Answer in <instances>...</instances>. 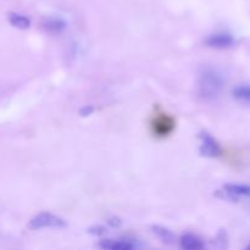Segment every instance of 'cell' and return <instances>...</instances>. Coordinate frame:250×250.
Segmentation results:
<instances>
[{
  "instance_id": "2",
  "label": "cell",
  "mask_w": 250,
  "mask_h": 250,
  "mask_svg": "<svg viewBox=\"0 0 250 250\" xmlns=\"http://www.w3.org/2000/svg\"><path fill=\"white\" fill-rule=\"evenodd\" d=\"M150 128L154 136L158 138H165L175 131V117L165 111H156L150 121Z\"/></svg>"
},
{
  "instance_id": "8",
  "label": "cell",
  "mask_w": 250,
  "mask_h": 250,
  "mask_svg": "<svg viewBox=\"0 0 250 250\" xmlns=\"http://www.w3.org/2000/svg\"><path fill=\"white\" fill-rule=\"evenodd\" d=\"M181 248L186 250H199L204 248V243L198 238L194 234L187 233L185 236H182L180 241Z\"/></svg>"
},
{
  "instance_id": "13",
  "label": "cell",
  "mask_w": 250,
  "mask_h": 250,
  "mask_svg": "<svg viewBox=\"0 0 250 250\" xmlns=\"http://www.w3.org/2000/svg\"><path fill=\"white\" fill-rule=\"evenodd\" d=\"M89 232L90 234H94V236H102V234L106 233V231H105L104 227L102 226H94L92 227V229H89Z\"/></svg>"
},
{
  "instance_id": "15",
  "label": "cell",
  "mask_w": 250,
  "mask_h": 250,
  "mask_svg": "<svg viewBox=\"0 0 250 250\" xmlns=\"http://www.w3.org/2000/svg\"><path fill=\"white\" fill-rule=\"evenodd\" d=\"M247 249H250V244H249V246H248V247H247Z\"/></svg>"
},
{
  "instance_id": "14",
  "label": "cell",
  "mask_w": 250,
  "mask_h": 250,
  "mask_svg": "<svg viewBox=\"0 0 250 250\" xmlns=\"http://www.w3.org/2000/svg\"><path fill=\"white\" fill-rule=\"evenodd\" d=\"M93 111H94L93 106H84L80 110V115L81 116H89Z\"/></svg>"
},
{
  "instance_id": "6",
  "label": "cell",
  "mask_w": 250,
  "mask_h": 250,
  "mask_svg": "<svg viewBox=\"0 0 250 250\" xmlns=\"http://www.w3.org/2000/svg\"><path fill=\"white\" fill-rule=\"evenodd\" d=\"M208 46L215 49H227L231 48L234 44V38L232 34L226 33V32H219V33L211 34L210 37H208V39L205 41Z\"/></svg>"
},
{
  "instance_id": "11",
  "label": "cell",
  "mask_w": 250,
  "mask_h": 250,
  "mask_svg": "<svg viewBox=\"0 0 250 250\" xmlns=\"http://www.w3.org/2000/svg\"><path fill=\"white\" fill-rule=\"evenodd\" d=\"M233 97L238 102L250 104V85L241 84L233 89Z\"/></svg>"
},
{
  "instance_id": "9",
  "label": "cell",
  "mask_w": 250,
  "mask_h": 250,
  "mask_svg": "<svg viewBox=\"0 0 250 250\" xmlns=\"http://www.w3.org/2000/svg\"><path fill=\"white\" fill-rule=\"evenodd\" d=\"M43 27L49 33H60L66 28V22L60 17H49L43 22Z\"/></svg>"
},
{
  "instance_id": "5",
  "label": "cell",
  "mask_w": 250,
  "mask_h": 250,
  "mask_svg": "<svg viewBox=\"0 0 250 250\" xmlns=\"http://www.w3.org/2000/svg\"><path fill=\"white\" fill-rule=\"evenodd\" d=\"M199 138L202 142L199 148L200 155L205 158H217L221 155V146L214 137L210 136L208 132H200Z\"/></svg>"
},
{
  "instance_id": "7",
  "label": "cell",
  "mask_w": 250,
  "mask_h": 250,
  "mask_svg": "<svg viewBox=\"0 0 250 250\" xmlns=\"http://www.w3.org/2000/svg\"><path fill=\"white\" fill-rule=\"evenodd\" d=\"M98 247L102 249H109V250H132L136 248L132 242L129 241H124V239H117V241H114V239H105V241H102Z\"/></svg>"
},
{
  "instance_id": "12",
  "label": "cell",
  "mask_w": 250,
  "mask_h": 250,
  "mask_svg": "<svg viewBox=\"0 0 250 250\" xmlns=\"http://www.w3.org/2000/svg\"><path fill=\"white\" fill-rule=\"evenodd\" d=\"M153 232L163 243L172 244L173 241H175V236H173V234L171 233V231H168L167 229H164V227L161 226H154Z\"/></svg>"
},
{
  "instance_id": "10",
  "label": "cell",
  "mask_w": 250,
  "mask_h": 250,
  "mask_svg": "<svg viewBox=\"0 0 250 250\" xmlns=\"http://www.w3.org/2000/svg\"><path fill=\"white\" fill-rule=\"evenodd\" d=\"M7 20H9L10 24L19 29H27L31 27V20L27 16L22 14H17V12H10L7 15Z\"/></svg>"
},
{
  "instance_id": "1",
  "label": "cell",
  "mask_w": 250,
  "mask_h": 250,
  "mask_svg": "<svg viewBox=\"0 0 250 250\" xmlns=\"http://www.w3.org/2000/svg\"><path fill=\"white\" fill-rule=\"evenodd\" d=\"M224 88V78L215 68L204 67L198 76V92L200 97L212 100L219 97Z\"/></svg>"
},
{
  "instance_id": "3",
  "label": "cell",
  "mask_w": 250,
  "mask_h": 250,
  "mask_svg": "<svg viewBox=\"0 0 250 250\" xmlns=\"http://www.w3.org/2000/svg\"><path fill=\"white\" fill-rule=\"evenodd\" d=\"M216 197L231 203H239L241 200L250 199V185L227 183L216 192Z\"/></svg>"
},
{
  "instance_id": "4",
  "label": "cell",
  "mask_w": 250,
  "mask_h": 250,
  "mask_svg": "<svg viewBox=\"0 0 250 250\" xmlns=\"http://www.w3.org/2000/svg\"><path fill=\"white\" fill-rule=\"evenodd\" d=\"M65 220L50 212H41L36 215L33 219L29 220L28 229H61L65 227Z\"/></svg>"
}]
</instances>
